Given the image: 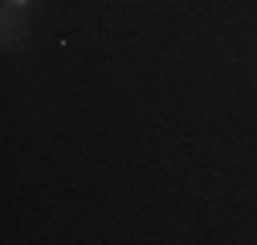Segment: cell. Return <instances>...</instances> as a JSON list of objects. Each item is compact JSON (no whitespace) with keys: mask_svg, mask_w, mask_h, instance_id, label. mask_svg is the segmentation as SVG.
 Segmentation results:
<instances>
[{"mask_svg":"<svg viewBox=\"0 0 257 245\" xmlns=\"http://www.w3.org/2000/svg\"><path fill=\"white\" fill-rule=\"evenodd\" d=\"M9 9H21V13H29V5H33V0H5Z\"/></svg>","mask_w":257,"mask_h":245,"instance_id":"6da1fadb","label":"cell"}]
</instances>
